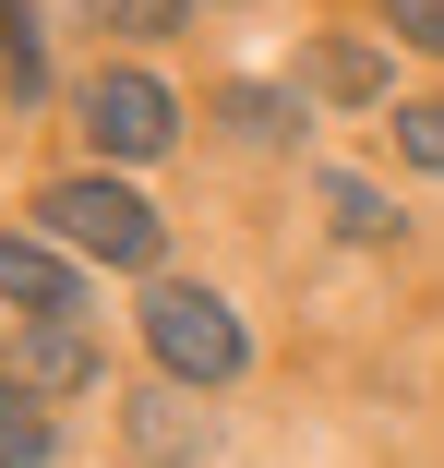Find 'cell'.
Masks as SVG:
<instances>
[{"instance_id": "obj_1", "label": "cell", "mask_w": 444, "mask_h": 468, "mask_svg": "<svg viewBox=\"0 0 444 468\" xmlns=\"http://www.w3.org/2000/svg\"><path fill=\"white\" fill-rule=\"evenodd\" d=\"M60 252H97V264H156V205L121 193V180H48L37 193Z\"/></svg>"}, {"instance_id": "obj_2", "label": "cell", "mask_w": 444, "mask_h": 468, "mask_svg": "<svg viewBox=\"0 0 444 468\" xmlns=\"http://www.w3.org/2000/svg\"><path fill=\"white\" fill-rule=\"evenodd\" d=\"M144 348L168 360V372H181V385H240V313L217 301V289H156L144 301Z\"/></svg>"}, {"instance_id": "obj_3", "label": "cell", "mask_w": 444, "mask_h": 468, "mask_svg": "<svg viewBox=\"0 0 444 468\" xmlns=\"http://www.w3.org/2000/svg\"><path fill=\"white\" fill-rule=\"evenodd\" d=\"M84 133H97V156H168L181 109H168L156 72H97L84 84Z\"/></svg>"}, {"instance_id": "obj_4", "label": "cell", "mask_w": 444, "mask_h": 468, "mask_svg": "<svg viewBox=\"0 0 444 468\" xmlns=\"http://www.w3.org/2000/svg\"><path fill=\"white\" fill-rule=\"evenodd\" d=\"M0 301H13V313H37V324H72V264H60V240L0 229Z\"/></svg>"}, {"instance_id": "obj_5", "label": "cell", "mask_w": 444, "mask_h": 468, "mask_svg": "<svg viewBox=\"0 0 444 468\" xmlns=\"http://www.w3.org/2000/svg\"><path fill=\"white\" fill-rule=\"evenodd\" d=\"M13 385H25V397H72V385H97V336H84V324H37V336L13 348Z\"/></svg>"}, {"instance_id": "obj_6", "label": "cell", "mask_w": 444, "mask_h": 468, "mask_svg": "<svg viewBox=\"0 0 444 468\" xmlns=\"http://www.w3.org/2000/svg\"><path fill=\"white\" fill-rule=\"evenodd\" d=\"M132 444H144L156 468H181V456H205V409H181V397H132Z\"/></svg>"}, {"instance_id": "obj_7", "label": "cell", "mask_w": 444, "mask_h": 468, "mask_svg": "<svg viewBox=\"0 0 444 468\" xmlns=\"http://www.w3.org/2000/svg\"><path fill=\"white\" fill-rule=\"evenodd\" d=\"M0 468H48V409L0 372Z\"/></svg>"}, {"instance_id": "obj_8", "label": "cell", "mask_w": 444, "mask_h": 468, "mask_svg": "<svg viewBox=\"0 0 444 468\" xmlns=\"http://www.w3.org/2000/svg\"><path fill=\"white\" fill-rule=\"evenodd\" d=\"M0 84H13V97H37V84H48V60H37V13H25V0H0Z\"/></svg>"}, {"instance_id": "obj_9", "label": "cell", "mask_w": 444, "mask_h": 468, "mask_svg": "<svg viewBox=\"0 0 444 468\" xmlns=\"http://www.w3.org/2000/svg\"><path fill=\"white\" fill-rule=\"evenodd\" d=\"M312 84H324V97H348V109H361V97H385V60L336 37V48H312Z\"/></svg>"}, {"instance_id": "obj_10", "label": "cell", "mask_w": 444, "mask_h": 468, "mask_svg": "<svg viewBox=\"0 0 444 468\" xmlns=\"http://www.w3.org/2000/svg\"><path fill=\"white\" fill-rule=\"evenodd\" d=\"M217 109H228V133H240V144H277V133H289V97H277V84H228Z\"/></svg>"}, {"instance_id": "obj_11", "label": "cell", "mask_w": 444, "mask_h": 468, "mask_svg": "<svg viewBox=\"0 0 444 468\" xmlns=\"http://www.w3.org/2000/svg\"><path fill=\"white\" fill-rule=\"evenodd\" d=\"M324 205H336V229H348V240H385V229H396L373 180H324Z\"/></svg>"}, {"instance_id": "obj_12", "label": "cell", "mask_w": 444, "mask_h": 468, "mask_svg": "<svg viewBox=\"0 0 444 468\" xmlns=\"http://www.w3.org/2000/svg\"><path fill=\"white\" fill-rule=\"evenodd\" d=\"M396 144H408L420 168H444V97H420V109H396Z\"/></svg>"}, {"instance_id": "obj_13", "label": "cell", "mask_w": 444, "mask_h": 468, "mask_svg": "<svg viewBox=\"0 0 444 468\" xmlns=\"http://www.w3.org/2000/svg\"><path fill=\"white\" fill-rule=\"evenodd\" d=\"M385 25H396L408 48H432V60H444V0H385Z\"/></svg>"}, {"instance_id": "obj_14", "label": "cell", "mask_w": 444, "mask_h": 468, "mask_svg": "<svg viewBox=\"0 0 444 468\" xmlns=\"http://www.w3.org/2000/svg\"><path fill=\"white\" fill-rule=\"evenodd\" d=\"M109 25H121V37H168V25H181V0H109Z\"/></svg>"}]
</instances>
